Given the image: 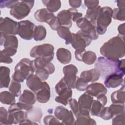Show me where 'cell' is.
<instances>
[{
	"label": "cell",
	"mask_w": 125,
	"mask_h": 125,
	"mask_svg": "<svg viewBox=\"0 0 125 125\" xmlns=\"http://www.w3.org/2000/svg\"><path fill=\"white\" fill-rule=\"evenodd\" d=\"M124 39L119 35L111 38L101 47L100 53L108 60L118 61L125 55Z\"/></svg>",
	"instance_id": "obj_1"
},
{
	"label": "cell",
	"mask_w": 125,
	"mask_h": 125,
	"mask_svg": "<svg viewBox=\"0 0 125 125\" xmlns=\"http://www.w3.org/2000/svg\"><path fill=\"white\" fill-rule=\"evenodd\" d=\"M31 61L28 58L22 59L15 66L14 72L12 76V80L22 83L31 74H33Z\"/></svg>",
	"instance_id": "obj_2"
},
{
	"label": "cell",
	"mask_w": 125,
	"mask_h": 125,
	"mask_svg": "<svg viewBox=\"0 0 125 125\" xmlns=\"http://www.w3.org/2000/svg\"><path fill=\"white\" fill-rule=\"evenodd\" d=\"M113 9L108 6L101 7L96 22V29L98 35L104 34L112 21Z\"/></svg>",
	"instance_id": "obj_3"
},
{
	"label": "cell",
	"mask_w": 125,
	"mask_h": 125,
	"mask_svg": "<svg viewBox=\"0 0 125 125\" xmlns=\"http://www.w3.org/2000/svg\"><path fill=\"white\" fill-rule=\"evenodd\" d=\"M117 64L118 61H112L104 57H100L98 58L95 63V68L99 71L101 76L104 79L111 73H119L118 70Z\"/></svg>",
	"instance_id": "obj_4"
},
{
	"label": "cell",
	"mask_w": 125,
	"mask_h": 125,
	"mask_svg": "<svg viewBox=\"0 0 125 125\" xmlns=\"http://www.w3.org/2000/svg\"><path fill=\"white\" fill-rule=\"evenodd\" d=\"M34 18L38 21L46 22L53 30H57L61 26L57 17L46 8L37 10L34 13Z\"/></svg>",
	"instance_id": "obj_5"
},
{
	"label": "cell",
	"mask_w": 125,
	"mask_h": 125,
	"mask_svg": "<svg viewBox=\"0 0 125 125\" xmlns=\"http://www.w3.org/2000/svg\"><path fill=\"white\" fill-rule=\"evenodd\" d=\"M35 3L34 0L19 1L11 9L10 14L17 20H22L30 13Z\"/></svg>",
	"instance_id": "obj_6"
},
{
	"label": "cell",
	"mask_w": 125,
	"mask_h": 125,
	"mask_svg": "<svg viewBox=\"0 0 125 125\" xmlns=\"http://www.w3.org/2000/svg\"><path fill=\"white\" fill-rule=\"evenodd\" d=\"M54 47L49 43H44L34 46L30 50L32 58H42L51 62L54 56Z\"/></svg>",
	"instance_id": "obj_7"
},
{
	"label": "cell",
	"mask_w": 125,
	"mask_h": 125,
	"mask_svg": "<svg viewBox=\"0 0 125 125\" xmlns=\"http://www.w3.org/2000/svg\"><path fill=\"white\" fill-rule=\"evenodd\" d=\"M55 91L58 95L55 98V101L64 105H67L68 101L72 98V90L68 86L63 78L56 84Z\"/></svg>",
	"instance_id": "obj_8"
},
{
	"label": "cell",
	"mask_w": 125,
	"mask_h": 125,
	"mask_svg": "<svg viewBox=\"0 0 125 125\" xmlns=\"http://www.w3.org/2000/svg\"><path fill=\"white\" fill-rule=\"evenodd\" d=\"M8 112V117L7 125L19 124L22 120L28 119V111L21 109L18 106L17 103L10 105Z\"/></svg>",
	"instance_id": "obj_9"
},
{
	"label": "cell",
	"mask_w": 125,
	"mask_h": 125,
	"mask_svg": "<svg viewBox=\"0 0 125 125\" xmlns=\"http://www.w3.org/2000/svg\"><path fill=\"white\" fill-rule=\"evenodd\" d=\"M92 41L90 38L82 33L80 30L76 33H72L71 44L73 48L77 51L85 50V48L90 45Z\"/></svg>",
	"instance_id": "obj_10"
},
{
	"label": "cell",
	"mask_w": 125,
	"mask_h": 125,
	"mask_svg": "<svg viewBox=\"0 0 125 125\" xmlns=\"http://www.w3.org/2000/svg\"><path fill=\"white\" fill-rule=\"evenodd\" d=\"M18 22L8 17L0 19V34L16 35L18 34Z\"/></svg>",
	"instance_id": "obj_11"
},
{
	"label": "cell",
	"mask_w": 125,
	"mask_h": 125,
	"mask_svg": "<svg viewBox=\"0 0 125 125\" xmlns=\"http://www.w3.org/2000/svg\"><path fill=\"white\" fill-rule=\"evenodd\" d=\"M76 25L82 33L88 36L92 40H96L99 38L96 26L85 18L83 17L79 19L77 21Z\"/></svg>",
	"instance_id": "obj_12"
},
{
	"label": "cell",
	"mask_w": 125,
	"mask_h": 125,
	"mask_svg": "<svg viewBox=\"0 0 125 125\" xmlns=\"http://www.w3.org/2000/svg\"><path fill=\"white\" fill-rule=\"evenodd\" d=\"M55 116L62 121V124L64 125H75V119L71 110H69L63 106H57L54 111Z\"/></svg>",
	"instance_id": "obj_13"
},
{
	"label": "cell",
	"mask_w": 125,
	"mask_h": 125,
	"mask_svg": "<svg viewBox=\"0 0 125 125\" xmlns=\"http://www.w3.org/2000/svg\"><path fill=\"white\" fill-rule=\"evenodd\" d=\"M18 35L23 40H31L33 38L35 25L29 20H23L18 22Z\"/></svg>",
	"instance_id": "obj_14"
},
{
	"label": "cell",
	"mask_w": 125,
	"mask_h": 125,
	"mask_svg": "<svg viewBox=\"0 0 125 125\" xmlns=\"http://www.w3.org/2000/svg\"><path fill=\"white\" fill-rule=\"evenodd\" d=\"M62 71L64 76L62 78L69 87L75 88V83L77 78L78 68L74 64H70L63 67Z\"/></svg>",
	"instance_id": "obj_15"
},
{
	"label": "cell",
	"mask_w": 125,
	"mask_h": 125,
	"mask_svg": "<svg viewBox=\"0 0 125 125\" xmlns=\"http://www.w3.org/2000/svg\"><path fill=\"white\" fill-rule=\"evenodd\" d=\"M93 97L86 92L79 97L78 102L79 106L80 115L83 116L90 115V109L93 101Z\"/></svg>",
	"instance_id": "obj_16"
},
{
	"label": "cell",
	"mask_w": 125,
	"mask_h": 125,
	"mask_svg": "<svg viewBox=\"0 0 125 125\" xmlns=\"http://www.w3.org/2000/svg\"><path fill=\"white\" fill-rule=\"evenodd\" d=\"M124 76L118 72H114L104 78V84L106 88H116L122 85L124 83Z\"/></svg>",
	"instance_id": "obj_17"
},
{
	"label": "cell",
	"mask_w": 125,
	"mask_h": 125,
	"mask_svg": "<svg viewBox=\"0 0 125 125\" xmlns=\"http://www.w3.org/2000/svg\"><path fill=\"white\" fill-rule=\"evenodd\" d=\"M76 59L78 61L83 62L88 65L93 64L97 59L96 53L92 51H77L75 52Z\"/></svg>",
	"instance_id": "obj_18"
},
{
	"label": "cell",
	"mask_w": 125,
	"mask_h": 125,
	"mask_svg": "<svg viewBox=\"0 0 125 125\" xmlns=\"http://www.w3.org/2000/svg\"><path fill=\"white\" fill-rule=\"evenodd\" d=\"M37 101L41 104L47 103L50 98V88L47 83L43 82L41 88L36 93Z\"/></svg>",
	"instance_id": "obj_19"
},
{
	"label": "cell",
	"mask_w": 125,
	"mask_h": 125,
	"mask_svg": "<svg viewBox=\"0 0 125 125\" xmlns=\"http://www.w3.org/2000/svg\"><path fill=\"white\" fill-rule=\"evenodd\" d=\"M85 91L90 95L96 97L101 94H106L107 92L106 87L99 83H92L88 84Z\"/></svg>",
	"instance_id": "obj_20"
},
{
	"label": "cell",
	"mask_w": 125,
	"mask_h": 125,
	"mask_svg": "<svg viewBox=\"0 0 125 125\" xmlns=\"http://www.w3.org/2000/svg\"><path fill=\"white\" fill-rule=\"evenodd\" d=\"M56 17L61 26H65L69 28L71 27L72 25V15L69 9L61 11L57 14Z\"/></svg>",
	"instance_id": "obj_21"
},
{
	"label": "cell",
	"mask_w": 125,
	"mask_h": 125,
	"mask_svg": "<svg viewBox=\"0 0 125 125\" xmlns=\"http://www.w3.org/2000/svg\"><path fill=\"white\" fill-rule=\"evenodd\" d=\"M26 83L28 87L33 92L36 93L42 85V81L36 74H31L26 79Z\"/></svg>",
	"instance_id": "obj_22"
},
{
	"label": "cell",
	"mask_w": 125,
	"mask_h": 125,
	"mask_svg": "<svg viewBox=\"0 0 125 125\" xmlns=\"http://www.w3.org/2000/svg\"><path fill=\"white\" fill-rule=\"evenodd\" d=\"M0 35V45L4 48H12L17 49L18 47V40L15 35Z\"/></svg>",
	"instance_id": "obj_23"
},
{
	"label": "cell",
	"mask_w": 125,
	"mask_h": 125,
	"mask_svg": "<svg viewBox=\"0 0 125 125\" xmlns=\"http://www.w3.org/2000/svg\"><path fill=\"white\" fill-rule=\"evenodd\" d=\"M101 77L100 73L95 68L85 70L81 72L80 78L87 83H94L97 81Z\"/></svg>",
	"instance_id": "obj_24"
},
{
	"label": "cell",
	"mask_w": 125,
	"mask_h": 125,
	"mask_svg": "<svg viewBox=\"0 0 125 125\" xmlns=\"http://www.w3.org/2000/svg\"><path fill=\"white\" fill-rule=\"evenodd\" d=\"M10 70L9 67L1 66L0 67V88H8L10 82Z\"/></svg>",
	"instance_id": "obj_25"
},
{
	"label": "cell",
	"mask_w": 125,
	"mask_h": 125,
	"mask_svg": "<svg viewBox=\"0 0 125 125\" xmlns=\"http://www.w3.org/2000/svg\"><path fill=\"white\" fill-rule=\"evenodd\" d=\"M57 60L63 64H66L70 62L72 58L71 52L66 48H59L56 52Z\"/></svg>",
	"instance_id": "obj_26"
},
{
	"label": "cell",
	"mask_w": 125,
	"mask_h": 125,
	"mask_svg": "<svg viewBox=\"0 0 125 125\" xmlns=\"http://www.w3.org/2000/svg\"><path fill=\"white\" fill-rule=\"evenodd\" d=\"M36 101V94L33 91L27 89H24L19 98V102L30 105L34 104Z\"/></svg>",
	"instance_id": "obj_27"
},
{
	"label": "cell",
	"mask_w": 125,
	"mask_h": 125,
	"mask_svg": "<svg viewBox=\"0 0 125 125\" xmlns=\"http://www.w3.org/2000/svg\"><path fill=\"white\" fill-rule=\"evenodd\" d=\"M125 85L123 83L119 90L112 93L111 100L113 104H125Z\"/></svg>",
	"instance_id": "obj_28"
},
{
	"label": "cell",
	"mask_w": 125,
	"mask_h": 125,
	"mask_svg": "<svg viewBox=\"0 0 125 125\" xmlns=\"http://www.w3.org/2000/svg\"><path fill=\"white\" fill-rule=\"evenodd\" d=\"M57 32L59 36L65 40V44L68 45L71 43L72 33L70 32L69 28L65 26H61L57 30Z\"/></svg>",
	"instance_id": "obj_29"
},
{
	"label": "cell",
	"mask_w": 125,
	"mask_h": 125,
	"mask_svg": "<svg viewBox=\"0 0 125 125\" xmlns=\"http://www.w3.org/2000/svg\"><path fill=\"white\" fill-rule=\"evenodd\" d=\"M42 1L46 9L53 13L58 11L61 7V1L59 0H42Z\"/></svg>",
	"instance_id": "obj_30"
},
{
	"label": "cell",
	"mask_w": 125,
	"mask_h": 125,
	"mask_svg": "<svg viewBox=\"0 0 125 125\" xmlns=\"http://www.w3.org/2000/svg\"><path fill=\"white\" fill-rule=\"evenodd\" d=\"M15 96L10 91H4L0 93V101L4 104L11 105L15 103Z\"/></svg>",
	"instance_id": "obj_31"
},
{
	"label": "cell",
	"mask_w": 125,
	"mask_h": 125,
	"mask_svg": "<svg viewBox=\"0 0 125 125\" xmlns=\"http://www.w3.org/2000/svg\"><path fill=\"white\" fill-rule=\"evenodd\" d=\"M46 29L42 25L35 26L33 34V39L36 41H41L43 40L46 36Z\"/></svg>",
	"instance_id": "obj_32"
},
{
	"label": "cell",
	"mask_w": 125,
	"mask_h": 125,
	"mask_svg": "<svg viewBox=\"0 0 125 125\" xmlns=\"http://www.w3.org/2000/svg\"><path fill=\"white\" fill-rule=\"evenodd\" d=\"M101 8V7L100 5H98L97 7L94 9H87L84 18L96 26V20Z\"/></svg>",
	"instance_id": "obj_33"
},
{
	"label": "cell",
	"mask_w": 125,
	"mask_h": 125,
	"mask_svg": "<svg viewBox=\"0 0 125 125\" xmlns=\"http://www.w3.org/2000/svg\"><path fill=\"white\" fill-rule=\"evenodd\" d=\"M97 124L95 120L90 118V115L83 116L80 115L76 117L75 125H96Z\"/></svg>",
	"instance_id": "obj_34"
},
{
	"label": "cell",
	"mask_w": 125,
	"mask_h": 125,
	"mask_svg": "<svg viewBox=\"0 0 125 125\" xmlns=\"http://www.w3.org/2000/svg\"><path fill=\"white\" fill-rule=\"evenodd\" d=\"M104 106L99 101L93 100L91 109H90V114L93 116H99V115Z\"/></svg>",
	"instance_id": "obj_35"
},
{
	"label": "cell",
	"mask_w": 125,
	"mask_h": 125,
	"mask_svg": "<svg viewBox=\"0 0 125 125\" xmlns=\"http://www.w3.org/2000/svg\"><path fill=\"white\" fill-rule=\"evenodd\" d=\"M125 104H112L108 107L109 112L112 118L117 115L125 113Z\"/></svg>",
	"instance_id": "obj_36"
},
{
	"label": "cell",
	"mask_w": 125,
	"mask_h": 125,
	"mask_svg": "<svg viewBox=\"0 0 125 125\" xmlns=\"http://www.w3.org/2000/svg\"><path fill=\"white\" fill-rule=\"evenodd\" d=\"M9 90L15 97H19L21 94V83L12 80L9 85Z\"/></svg>",
	"instance_id": "obj_37"
},
{
	"label": "cell",
	"mask_w": 125,
	"mask_h": 125,
	"mask_svg": "<svg viewBox=\"0 0 125 125\" xmlns=\"http://www.w3.org/2000/svg\"><path fill=\"white\" fill-rule=\"evenodd\" d=\"M112 18L120 21L125 20V8H115L113 9Z\"/></svg>",
	"instance_id": "obj_38"
},
{
	"label": "cell",
	"mask_w": 125,
	"mask_h": 125,
	"mask_svg": "<svg viewBox=\"0 0 125 125\" xmlns=\"http://www.w3.org/2000/svg\"><path fill=\"white\" fill-rule=\"evenodd\" d=\"M68 104H69L70 107L71 109V111H72L73 114H74L76 118L80 115L79 106L78 102L76 99L71 98L68 101Z\"/></svg>",
	"instance_id": "obj_39"
},
{
	"label": "cell",
	"mask_w": 125,
	"mask_h": 125,
	"mask_svg": "<svg viewBox=\"0 0 125 125\" xmlns=\"http://www.w3.org/2000/svg\"><path fill=\"white\" fill-rule=\"evenodd\" d=\"M88 85V83L84 81L81 78L77 77L76 83H75V88H76L78 91H85Z\"/></svg>",
	"instance_id": "obj_40"
},
{
	"label": "cell",
	"mask_w": 125,
	"mask_h": 125,
	"mask_svg": "<svg viewBox=\"0 0 125 125\" xmlns=\"http://www.w3.org/2000/svg\"><path fill=\"white\" fill-rule=\"evenodd\" d=\"M43 123L45 125L62 124L60 120L53 115H47L43 118Z\"/></svg>",
	"instance_id": "obj_41"
},
{
	"label": "cell",
	"mask_w": 125,
	"mask_h": 125,
	"mask_svg": "<svg viewBox=\"0 0 125 125\" xmlns=\"http://www.w3.org/2000/svg\"><path fill=\"white\" fill-rule=\"evenodd\" d=\"M8 112L3 107L0 108V125H7Z\"/></svg>",
	"instance_id": "obj_42"
},
{
	"label": "cell",
	"mask_w": 125,
	"mask_h": 125,
	"mask_svg": "<svg viewBox=\"0 0 125 125\" xmlns=\"http://www.w3.org/2000/svg\"><path fill=\"white\" fill-rule=\"evenodd\" d=\"M113 125H124L125 124V113L116 115L112 118Z\"/></svg>",
	"instance_id": "obj_43"
},
{
	"label": "cell",
	"mask_w": 125,
	"mask_h": 125,
	"mask_svg": "<svg viewBox=\"0 0 125 125\" xmlns=\"http://www.w3.org/2000/svg\"><path fill=\"white\" fill-rule=\"evenodd\" d=\"M19 1V0H0V8H7L12 9Z\"/></svg>",
	"instance_id": "obj_44"
},
{
	"label": "cell",
	"mask_w": 125,
	"mask_h": 125,
	"mask_svg": "<svg viewBox=\"0 0 125 125\" xmlns=\"http://www.w3.org/2000/svg\"><path fill=\"white\" fill-rule=\"evenodd\" d=\"M99 117L104 120H109L112 119V116L108 110V107H104L99 115Z\"/></svg>",
	"instance_id": "obj_45"
},
{
	"label": "cell",
	"mask_w": 125,
	"mask_h": 125,
	"mask_svg": "<svg viewBox=\"0 0 125 125\" xmlns=\"http://www.w3.org/2000/svg\"><path fill=\"white\" fill-rule=\"evenodd\" d=\"M69 10L71 13L72 15V20L74 22H77L79 19L82 18L83 14L80 12H78L77 9L71 8H69Z\"/></svg>",
	"instance_id": "obj_46"
},
{
	"label": "cell",
	"mask_w": 125,
	"mask_h": 125,
	"mask_svg": "<svg viewBox=\"0 0 125 125\" xmlns=\"http://www.w3.org/2000/svg\"><path fill=\"white\" fill-rule=\"evenodd\" d=\"M84 5L87 9H92L97 7L99 5V1L97 0H85L84 1Z\"/></svg>",
	"instance_id": "obj_47"
},
{
	"label": "cell",
	"mask_w": 125,
	"mask_h": 125,
	"mask_svg": "<svg viewBox=\"0 0 125 125\" xmlns=\"http://www.w3.org/2000/svg\"><path fill=\"white\" fill-rule=\"evenodd\" d=\"M17 51V49L12 48H4L3 50L0 51V53H2L7 56H13Z\"/></svg>",
	"instance_id": "obj_48"
},
{
	"label": "cell",
	"mask_w": 125,
	"mask_h": 125,
	"mask_svg": "<svg viewBox=\"0 0 125 125\" xmlns=\"http://www.w3.org/2000/svg\"><path fill=\"white\" fill-rule=\"evenodd\" d=\"M118 70L119 73H121L124 76L125 73V59H121L118 61L117 64Z\"/></svg>",
	"instance_id": "obj_49"
},
{
	"label": "cell",
	"mask_w": 125,
	"mask_h": 125,
	"mask_svg": "<svg viewBox=\"0 0 125 125\" xmlns=\"http://www.w3.org/2000/svg\"><path fill=\"white\" fill-rule=\"evenodd\" d=\"M0 62L2 63L10 64L13 62V59L9 56H7L2 53L0 54Z\"/></svg>",
	"instance_id": "obj_50"
},
{
	"label": "cell",
	"mask_w": 125,
	"mask_h": 125,
	"mask_svg": "<svg viewBox=\"0 0 125 125\" xmlns=\"http://www.w3.org/2000/svg\"><path fill=\"white\" fill-rule=\"evenodd\" d=\"M18 106L22 110L26 111H30L33 109V105H30L26 104H24L21 102L17 103Z\"/></svg>",
	"instance_id": "obj_51"
},
{
	"label": "cell",
	"mask_w": 125,
	"mask_h": 125,
	"mask_svg": "<svg viewBox=\"0 0 125 125\" xmlns=\"http://www.w3.org/2000/svg\"><path fill=\"white\" fill-rule=\"evenodd\" d=\"M69 5L73 8H79L82 4V0H69L68 1Z\"/></svg>",
	"instance_id": "obj_52"
},
{
	"label": "cell",
	"mask_w": 125,
	"mask_h": 125,
	"mask_svg": "<svg viewBox=\"0 0 125 125\" xmlns=\"http://www.w3.org/2000/svg\"><path fill=\"white\" fill-rule=\"evenodd\" d=\"M97 97V100L99 101L104 106L107 103V98L105 94H101L99 95Z\"/></svg>",
	"instance_id": "obj_53"
},
{
	"label": "cell",
	"mask_w": 125,
	"mask_h": 125,
	"mask_svg": "<svg viewBox=\"0 0 125 125\" xmlns=\"http://www.w3.org/2000/svg\"><path fill=\"white\" fill-rule=\"evenodd\" d=\"M125 23H123L120 24L118 27V30L119 32V36L122 37V38H125Z\"/></svg>",
	"instance_id": "obj_54"
},
{
	"label": "cell",
	"mask_w": 125,
	"mask_h": 125,
	"mask_svg": "<svg viewBox=\"0 0 125 125\" xmlns=\"http://www.w3.org/2000/svg\"><path fill=\"white\" fill-rule=\"evenodd\" d=\"M19 124H27V125H38L39 123L34 122L29 119H25L21 121Z\"/></svg>",
	"instance_id": "obj_55"
},
{
	"label": "cell",
	"mask_w": 125,
	"mask_h": 125,
	"mask_svg": "<svg viewBox=\"0 0 125 125\" xmlns=\"http://www.w3.org/2000/svg\"><path fill=\"white\" fill-rule=\"evenodd\" d=\"M115 2L117 3L118 8H125V0H116Z\"/></svg>",
	"instance_id": "obj_56"
}]
</instances>
